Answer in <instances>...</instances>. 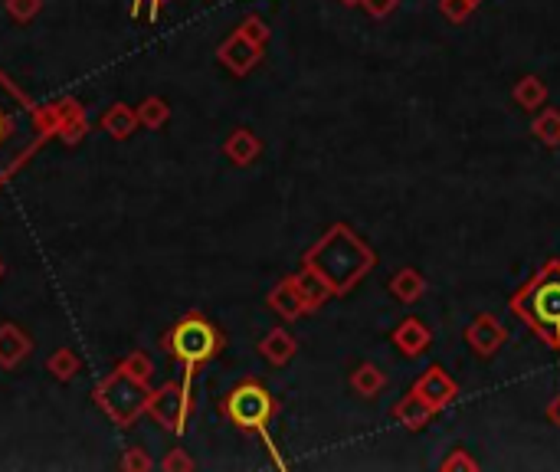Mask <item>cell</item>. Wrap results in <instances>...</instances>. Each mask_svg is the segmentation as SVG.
<instances>
[{
    "mask_svg": "<svg viewBox=\"0 0 560 472\" xmlns=\"http://www.w3.org/2000/svg\"><path fill=\"white\" fill-rule=\"evenodd\" d=\"M240 33H243L246 40H253L256 46H262V43L269 40V27H266V23H262L259 17H246V20H243V30H240Z\"/></svg>",
    "mask_w": 560,
    "mask_h": 472,
    "instance_id": "obj_28",
    "label": "cell"
},
{
    "mask_svg": "<svg viewBox=\"0 0 560 472\" xmlns=\"http://www.w3.org/2000/svg\"><path fill=\"white\" fill-rule=\"evenodd\" d=\"M505 341H508V328L488 312L475 315L466 325V345H469V351L475 354V358H495V354L502 351Z\"/></svg>",
    "mask_w": 560,
    "mask_h": 472,
    "instance_id": "obj_7",
    "label": "cell"
},
{
    "mask_svg": "<svg viewBox=\"0 0 560 472\" xmlns=\"http://www.w3.org/2000/svg\"><path fill=\"white\" fill-rule=\"evenodd\" d=\"M410 391H416L426 404H433L436 410H446L452 400L459 397V384L452 381L443 364H430V368L416 377V384L410 387Z\"/></svg>",
    "mask_w": 560,
    "mask_h": 472,
    "instance_id": "obj_8",
    "label": "cell"
},
{
    "mask_svg": "<svg viewBox=\"0 0 560 472\" xmlns=\"http://www.w3.org/2000/svg\"><path fill=\"white\" fill-rule=\"evenodd\" d=\"M0 276H4V263H0Z\"/></svg>",
    "mask_w": 560,
    "mask_h": 472,
    "instance_id": "obj_37",
    "label": "cell"
},
{
    "mask_svg": "<svg viewBox=\"0 0 560 472\" xmlns=\"http://www.w3.org/2000/svg\"><path fill=\"white\" fill-rule=\"evenodd\" d=\"M508 309L528 332L560 354V259H544L538 273L511 292Z\"/></svg>",
    "mask_w": 560,
    "mask_h": 472,
    "instance_id": "obj_2",
    "label": "cell"
},
{
    "mask_svg": "<svg viewBox=\"0 0 560 472\" xmlns=\"http://www.w3.org/2000/svg\"><path fill=\"white\" fill-rule=\"evenodd\" d=\"M279 400L269 394V387L249 377V381L236 384L230 394L223 397V417L233 423L236 430L259 433L269 440V423L276 420Z\"/></svg>",
    "mask_w": 560,
    "mask_h": 472,
    "instance_id": "obj_4",
    "label": "cell"
},
{
    "mask_svg": "<svg viewBox=\"0 0 560 472\" xmlns=\"http://www.w3.org/2000/svg\"><path fill=\"white\" fill-rule=\"evenodd\" d=\"M466 4H472L475 10H479V4H485V0H466Z\"/></svg>",
    "mask_w": 560,
    "mask_h": 472,
    "instance_id": "obj_36",
    "label": "cell"
},
{
    "mask_svg": "<svg viewBox=\"0 0 560 472\" xmlns=\"http://www.w3.org/2000/svg\"><path fill=\"white\" fill-rule=\"evenodd\" d=\"M259 50L262 46H256L253 40H246L240 30L233 33L230 40H226L223 46H220V63L230 69V73H236V76H246L249 69H253L256 63H259Z\"/></svg>",
    "mask_w": 560,
    "mask_h": 472,
    "instance_id": "obj_10",
    "label": "cell"
},
{
    "mask_svg": "<svg viewBox=\"0 0 560 472\" xmlns=\"http://www.w3.org/2000/svg\"><path fill=\"white\" fill-rule=\"evenodd\" d=\"M118 371H125L128 377H135V381L145 384L148 374H151V361L145 358V354H131V358H125L122 364H118Z\"/></svg>",
    "mask_w": 560,
    "mask_h": 472,
    "instance_id": "obj_27",
    "label": "cell"
},
{
    "mask_svg": "<svg viewBox=\"0 0 560 472\" xmlns=\"http://www.w3.org/2000/svg\"><path fill=\"white\" fill-rule=\"evenodd\" d=\"M23 354H30V338H23L14 325L0 328V368H17Z\"/></svg>",
    "mask_w": 560,
    "mask_h": 472,
    "instance_id": "obj_20",
    "label": "cell"
},
{
    "mask_svg": "<svg viewBox=\"0 0 560 472\" xmlns=\"http://www.w3.org/2000/svg\"><path fill=\"white\" fill-rule=\"evenodd\" d=\"M439 14H443L449 23H466L475 14V7L466 4V0H439Z\"/></svg>",
    "mask_w": 560,
    "mask_h": 472,
    "instance_id": "obj_26",
    "label": "cell"
},
{
    "mask_svg": "<svg viewBox=\"0 0 560 472\" xmlns=\"http://www.w3.org/2000/svg\"><path fill=\"white\" fill-rule=\"evenodd\" d=\"M511 99L524 112H538L547 105V82L541 76H521L511 89Z\"/></svg>",
    "mask_w": 560,
    "mask_h": 472,
    "instance_id": "obj_16",
    "label": "cell"
},
{
    "mask_svg": "<svg viewBox=\"0 0 560 472\" xmlns=\"http://www.w3.org/2000/svg\"><path fill=\"white\" fill-rule=\"evenodd\" d=\"M338 4H344V7H361V0H338Z\"/></svg>",
    "mask_w": 560,
    "mask_h": 472,
    "instance_id": "obj_35",
    "label": "cell"
},
{
    "mask_svg": "<svg viewBox=\"0 0 560 472\" xmlns=\"http://www.w3.org/2000/svg\"><path fill=\"white\" fill-rule=\"evenodd\" d=\"M122 466H125V469H151V463H148V459L141 456L138 450H131V453L122 459Z\"/></svg>",
    "mask_w": 560,
    "mask_h": 472,
    "instance_id": "obj_31",
    "label": "cell"
},
{
    "mask_svg": "<svg viewBox=\"0 0 560 472\" xmlns=\"http://www.w3.org/2000/svg\"><path fill=\"white\" fill-rule=\"evenodd\" d=\"M145 4H151V17H158V10H161L164 0H131V17H138Z\"/></svg>",
    "mask_w": 560,
    "mask_h": 472,
    "instance_id": "obj_33",
    "label": "cell"
},
{
    "mask_svg": "<svg viewBox=\"0 0 560 472\" xmlns=\"http://www.w3.org/2000/svg\"><path fill=\"white\" fill-rule=\"evenodd\" d=\"M393 348H397L403 358H420V354L430 351L433 345V332L426 328V322H420V318H403V322L393 328Z\"/></svg>",
    "mask_w": 560,
    "mask_h": 472,
    "instance_id": "obj_9",
    "label": "cell"
},
{
    "mask_svg": "<svg viewBox=\"0 0 560 472\" xmlns=\"http://www.w3.org/2000/svg\"><path fill=\"white\" fill-rule=\"evenodd\" d=\"M531 135L544 148H560V109H541L531 122Z\"/></svg>",
    "mask_w": 560,
    "mask_h": 472,
    "instance_id": "obj_21",
    "label": "cell"
},
{
    "mask_svg": "<svg viewBox=\"0 0 560 472\" xmlns=\"http://www.w3.org/2000/svg\"><path fill=\"white\" fill-rule=\"evenodd\" d=\"M387 289H390V295H393V299H397V302H403V305H416V302L423 299V292H426V279H423L420 269L403 266V269H397V273L390 276Z\"/></svg>",
    "mask_w": 560,
    "mask_h": 472,
    "instance_id": "obj_13",
    "label": "cell"
},
{
    "mask_svg": "<svg viewBox=\"0 0 560 472\" xmlns=\"http://www.w3.org/2000/svg\"><path fill=\"white\" fill-rule=\"evenodd\" d=\"M292 282H295V289H299V295H302V302H305V309L308 312H315V309H321V305H325L331 295V286L325 279H321V273H315L312 266H302V273H295L292 276Z\"/></svg>",
    "mask_w": 560,
    "mask_h": 472,
    "instance_id": "obj_12",
    "label": "cell"
},
{
    "mask_svg": "<svg viewBox=\"0 0 560 472\" xmlns=\"http://www.w3.org/2000/svg\"><path fill=\"white\" fill-rule=\"evenodd\" d=\"M7 10L17 20H30L40 14V0H7Z\"/></svg>",
    "mask_w": 560,
    "mask_h": 472,
    "instance_id": "obj_29",
    "label": "cell"
},
{
    "mask_svg": "<svg viewBox=\"0 0 560 472\" xmlns=\"http://www.w3.org/2000/svg\"><path fill=\"white\" fill-rule=\"evenodd\" d=\"M226 338L220 335V328L210 322V318L190 312L177 322L168 335H164V348L174 354V361L184 368V384L181 391L190 397V384H194L197 371L204 368L207 361H213L223 351Z\"/></svg>",
    "mask_w": 560,
    "mask_h": 472,
    "instance_id": "obj_3",
    "label": "cell"
},
{
    "mask_svg": "<svg viewBox=\"0 0 560 472\" xmlns=\"http://www.w3.org/2000/svg\"><path fill=\"white\" fill-rule=\"evenodd\" d=\"M164 469H194V463H190V459H187L181 450H177L174 456L164 459Z\"/></svg>",
    "mask_w": 560,
    "mask_h": 472,
    "instance_id": "obj_32",
    "label": "cell"
},
{
    "mask_svg": "<svg viewBox=\"0 0 560 472\" xmlns=\"http://www.w3.org/2000/svg\"><path fill=\"white\" fill-rule=\"evenodd\" d=\"M439 469L443 472H479V459L469 456V450H462V446H456V450L439 463Z\"/></svg>",
    "mask_w": 560,
    "mask_h": 472,
    "instance_id": "obj_25",
    "label": "cell"
},
{
    "mask_svg": "<svg viewBox=\"0 0 560 472\" xmlns=\"http://www.w3.org/2000/svg\"><path fill=\"white\" fill-rule=\"evenodd\" d=\"M148 410H151V417L158 420L164 430L184 433L187 417H190V397L177 384H168L164 391L148 397Z\"/></svg>",
    "mask_w": 560,
    "mask_h": 472,
    "instance_id": "obj_6",
    "label": "cell"
},
{
    "mask_svg": "<svg viewBox=\"0 0 560 472\" xmlns=\"http://www.w3.org/2000/svg\"><path fill=\"white\" fill-rule=\"evenodd\" d=\"M269 305H272V309H276L282 318H289V322H295V318H302V315L308 312L305 302H302V295H299V289H295L292 276L282 279L279 286L269 292Z\"/></svg>",
    "mask_w": 560,
    "mask_h": 472,
    "instance_id": "obj_17",
    "label": "cell"
},
{
    "mask_svg": "<svg viewBox=\"0 0 560 472\" xmlns=\"http://www.w3.org/2000/svg\"><path fill=\"white\" fill-rule=\"evenodd\" d=\"M436 413H439V410H436L433 404H426V400H423L420 394L410 391L403 400H397V407H393V420H397L403 430L420 433V430L430 427Z\"/></svg>",
    "mask_w": 560,
    "mask_h": 472,
    "instance_id": "obj_11",
    "label": "cell"
},
{
    "mask_svg": "<svg viewBox=\"0 0 560 472\" xmlns=\"http://www.w3.org/2000/svg\"><path fill=\"white\" fill-rule=\"evenodd\" d=\"M95 397H99V407L109 413L118 427H128L141 410H148L151 394H145V387H141V381H135V377H128L125 371H115L109 381L95 391Z\"/></svg>",
    "mask_w": 560,
    "mask_h": 472,
    "instance_id": "obj_5",
    "label": "cell"
},
{
    "mask_svg": "<svg viewBox=\"0 0 560 472\" xmlns=\"http://www.w3.org/2000/svg\"><path fill=\"white\" fill-rule=\"evenodd\" d=\"M138 122H145L148 128L164 125V122H168V102L145 99V102H141V109H138Z\"/></svg>",
    "mask_w": 560,
    "mask_h": 472,
    "instance_id": "obj_24",
    "label": "cell"
},
{
    "mask_svg": "<svg viewBox=\"0 0 560 472\" xmlns=\"http://www.w3.org/2000/svg\"><path fill=\"white\" fill-rule=\"evenodd\" d=\"M397 4H400V0H361V7H364L374 20L390 17L393 10H397Z\"/></svg>",
    "mask_w": 560,
    "mask_h": 472,
    "instance_id": "obj_30",
    "label": "cell"
},
{
    "mask_svg": "<svg viewBox=\"0 0 560 472\" xmlns=\"http://www.w3.org/2000/svg\"><path fill=\"white\" fill-rule=\"evenodd\" d=\"M135 125H138V115L128 109V105H112V112L102 118V128L109 132L112 138H128L131 132H135Z\"/></svg>",
    "mask_w": 560,
    "mask_h": 472,
    "instance_id": "obj_22",
    "label": "cell"
},
{
    "mask_svg": "<svg viewBox=\"0 0 560 472\" xmlns=\"http://www.w3.org/2000/svg\"><path fill=\"white\" fill-rule=\"evenodd\" d=\"M0 79H4V76H0ZM27 109H30V105L23 102V99L14 105V109L0 105V158H4V168H7V171L14 168L17 161H10L14 155H10V151L4 148V141H7V138H20V132H23L20 125H23V118H27Z\"/></svg>",
    "mask_w": 560,
    "mask_h": 472,
    "instance_id": "obj_14",
    "label": "cell"
},
{
    "mask_svg": "<svg viewBox=\"0 0 560 472\" xmlns=\"http://www.w3.org/2000/svg\"><path fill=\"white\" fill-rule=\"evenodd\" d=\"M295 351H299V345H295V338L285 332V328H272V332L262 338V345H259V354L269 364H276V368L289 364L295 358Z\"/></svg>",
    "mask_w": 560,
    "mask_h": 472,
    "instance_id": "obj_15",
    "label": "cell"
},
{
    "mask_svg": "<svg viewBox=\"0 0 560 472\" xmlns=\"http://www.w3.org/2000/svg\"><path fill=\"white\" fill-rule=\"evenodd\" d=\"M547 423H554V427L560 430V394L551 400V407H547Z\"/></svg>",
    "mask_w": 560,
    "mask_h": 472,
    "instance_id": "obj_34",
    "label": "cell"
},
{
    "mask_svg": "<svg viewBox=\"0 0 560 472\" xmlns=\"http://www.w3.org/2000/svg\"><path fill=\"white\" fill-rule=\"evenodd\" d=\"M305 266H312L328 282L335 295H348L377 266L374 250L344 223H335L321 240L305 253Z\"/></svg>",
    "mask_w": 560,
    "mask_h": 472,
    "instance_id": "obj_1",
    "label": "cell"
},
{
    "mask_svg": "<svg viewBox=\"0 0 560 472\" xmlns=\"http://www.w3.org/2000/svg\"><path fill=\"white\" fill-rule=\"evenodd\" d=\"M46 368H50L53 377H59V381H69L76 371H79V361H76V354L73 351H56L50 361H46Z\"/></svg>",
    "mask_w": 560,
    "mask_h": 472,
    "instance_id": "obj_23",
    "label": "cell"
},
{
    "mask_svg": "<svg viewBox=\"0 0 560 472\" xmlns=\"http://www.w3.org/2000/svg\"><path fill=\"white\" fill-rule=\"evenodd\" d=\"M223 151H226V158H230L233 164H253L256 155L262 151V145H259V138L253 132L240 128V132H233L230 138H226Z\"/></svg>",
    "mask_w": 560,
    "mask_h": 472,
    "instance_id": "obj_19",
    "label": "cell"
},
{
    "mask_svg": "<svg viewBox=\"0 0 560 472\" xmlns=\"http://www.w3.org/2000/svg\"><path fill=\"white\" fill-rule=\"evenodd\" d=\"M351 387H354V394L357 397H377V394H384L387 391V374L377 368V364L371 361H364V364H357L354 374H351Z\"/></svg>",
    "mask_w": 560,
    "mask_h": 472,
    "instance_id": "obj_18",
    "label": "cell"
}]
</instances>
